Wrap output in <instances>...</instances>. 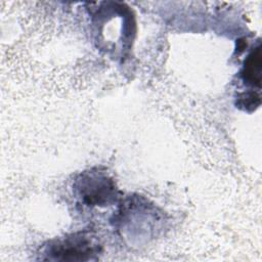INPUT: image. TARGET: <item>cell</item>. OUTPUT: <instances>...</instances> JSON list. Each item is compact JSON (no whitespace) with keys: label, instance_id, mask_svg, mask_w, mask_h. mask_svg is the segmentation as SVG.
<instances>
[{"label":"cell","instance_id":"obj_1","mask_svg":"<svg viewBox=\"0 0 262 262\" xmlns=\"http://www.w3.org/2000/svg\"><path fill=\"white\" fill-rule=\"evenodd\" d=\"M99 245L90 233L77 232L53 241L45 248L48 260L86 261L98 254Z\"/></svg>","mask_w":262,"mask_h":262},{"label":"cell","instance_id":"obj_2","mask_svg":"<svg viewBox=\"0 0 262 262\" xmlns=\"http://www.w3.org/2000/svg\"><path fill=\"white\" fill-rule=\"evenodd\" d=\"M79 193L87 205H103L115 194V185L105 175L90 172L81 175L78 181Z\"/></svg>","mask_w":262,"mask_h":262},{"label":"cell","instance_id":"obj_3","mask_svg":"<svg viewBox=\"0 0 262 262\" xmlns=\"http://www.w3.org/2000/svg\"><path fill=\"white\" fill-rule=\"evenodd\" d=\"M242 77L247 83L260 87L261 81V50L258 46L245 61Z\"/></svg>","mask_w":262,"mask_h":262},{"label":"cell","instance_id":"obj_4","mask_svg":"<svg viewBox=\"0 0 262 262\" xmlns=\"http://www.w3.org/2000/svg\"><path fill=\"white\" fill-rule=\"evenodd\" d=\"M260 104V96L255 92L243 93L239 95L236 105L245 111H253Z\"/></svg>","mask_w":262,"mask_h":262}]
</instances>
